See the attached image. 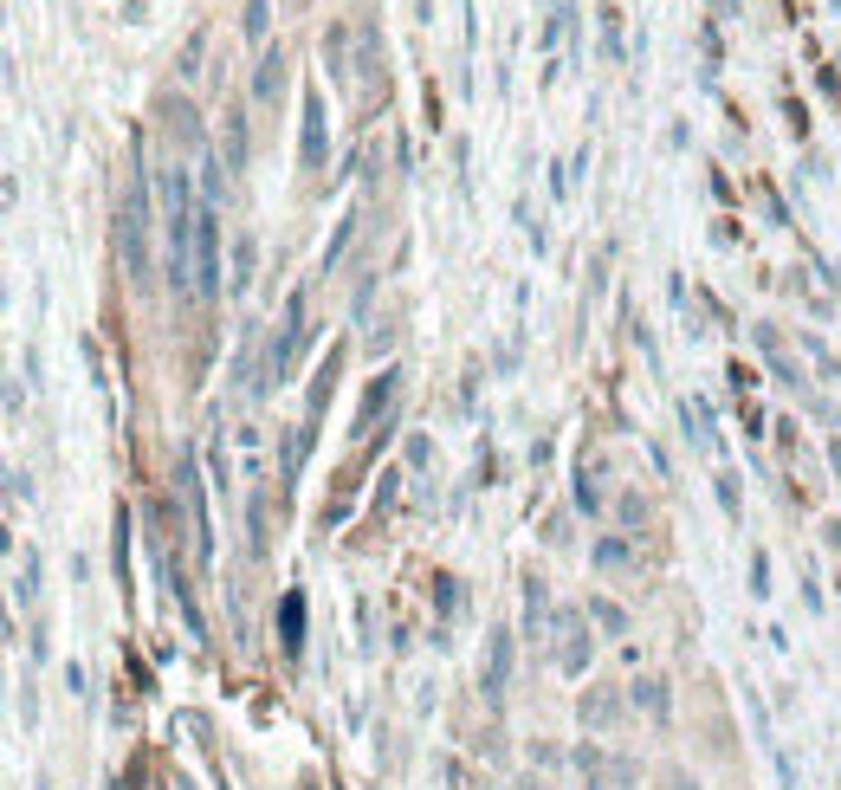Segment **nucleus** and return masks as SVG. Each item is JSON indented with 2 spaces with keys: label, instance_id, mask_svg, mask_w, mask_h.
<instances>
[{
  "label": "nucleus",
  "instance_id": "obj_21",
  "mask_svg": "<svg viewBox=\"0 0 841 790\" xmlns=\"http://www.w3.org/2000/svg\"><path fill=\"white\" fill-rule=\"evenodd\" d=\"M525 616H531V629H537V622H544V583H525Z\"/></svg>",
  "mask_w": 841,
  "mask_h": 790
},
{
  "label": "nucleus",
  "instance_id": "obj_4",
  "mask_svg": "<svg viewBox=\"0 0 841 790\" xmlns=\"http://www.w3.org/2000/svg\"><path fill=\"white\" fill-rule=\"evenodd\" d=\"M182 499H188V519H195V551L201 557H214V531H208V506H201V473H195V460H182Z\"/></svg>",
  "mask_w": 841,
  "mask_h": 790
},
{
  "label": "nucleus",
  "instance_id": "obj_11",
  "mask_svg": "<svg viewBox=\"0 0 841 790\" xmlns=\"http://www.w3.org/2000/svg\"><path fill=\"white\" fill-rule=\"evenodd\" d=\"M240 33L253 39L259 52H266V33H272V0H246V7H240Z\"/></svg>",
  "mask_w": 841,
  "mask_h": 790
},
{
  "label": "nucleus",
  "instance_id": "obj_8",
  "mask_svg": "<svg viewBox=\"0 0 841 790\" xmlns=\"http://www.w3.org/2000/svg\"><path fill=\"white\" fill-rule=\"evenodd\" d=\"M279 91H285V52L266 46V52H259V65H253V98L259 104H279Z\"/></svg>",
  "mask_w": 841,
  "mask_h": 790
},
{
  "label": "nucleus",
  "instance_id": "obj_6",
  "mask_svg": "<svg viewBox=\"0 0 841 790\" xmlns=\"http://www.w3.org/2000/svg\"><path fill=\"white\" fill-rule=\"evenodd\" d=\"M395 395H402V370H382L376 383H369L363 408H356V428H350V434H369V428H376V415H382V408L395 402Z\"/></svg>",
  "mask_w": 841,
  "mask_h": 790
},
{
  "label": "nucleus",
  "instance_id": "obj_16",
  "mask_svg": "<svg viewBox=\"0 0 841 790\" xmlns=\"http://www.w3.org/2000/svg\"><path fill=\"white\" fill-rule=\"evenodd\" d=\"M253 260H259V247L240 234V247H233V292H246V285H253Z\"/></svg>",
  "mask_w": 841,
  "mask_h": 790
},
{
  "label": "nucleus",
  "instance_id": "obj_10",
  "mask_svg": "<svg viewBox=\"0 0 841 790\" xmlns=\"http://www.w3.org/2000/svg\"><path fill=\"white\" fill-rule=\"evenodd\" d=\"M505 680H512V635H492V655H486V693H492V700H499V693H505Z\"/></svg>",
  "mask_w": 841,
  "mask_h": 790
},
{
  "label": "nucleus",
  "instance_id": "obj_23",
  "mask_svg": "<svg viewBox=\"0 0 841 790\" xmlns=\"http://www.w3.org/2000/svg\"><path fill=\"white\" fill-rule=\"evenodd\" d=\"M13 195H20V188H13V182H0V214L13 208Z\"/></svg>",
  "mask_w": 841,
  "mask_h": 790
},
{
  "label": "nucleus",
  "instance_id": "obj_18",
  "mask_svg": "<svg viewBox=\"0 0 841 790\" xmlns=\"http://www.w3.org/2000/svg\"><path fill=\"white\" fill-rule=\"evenodd\" d=\"M628 557H634V551H628V538H602V544H596V564H602V570H622Z\"/></svg>",
  "mask_w": 841,
  "mask_h": 790
},
{
  "label": "nucleus",
  "instance_id": "obj_19",
  "mask_svg": "<svg viewBox=\"0 0 841 790\" xmlns=\"http://www.w3.org/2000/svg\"><path fill=\"white\" fill-rule=\"evenodd\" d=\"M117 583H130V512H117Z\"/></svg>",
  "mask_w": 841,
  "mask_h": 790
},
{
  "label": "nucleus",
  "instance_id": "obj_25",
  "mask_svg": "<svg viewBox=\"0 0 841 790\" xmlns=\"http://www.w3.org/2000/svg\"><path fill=\"white\" fill-rule=\"evenodd\" d=\"M525 790H544V784H525Z\"/></svg>",
  "mask_w": 841,
  "mask_h": 790
},
{
  "label": "nucleus",
  "instance_id": "obj_24",
  "mask_svg": "<svg viewBox=\"0 0 841 790\" xmlns=\"http://www.w3.org/2000/svg\"><path fill=\"white\" fill-rule=\"evenodd\" d=\"M667 790H693V778H686V771H673V778H667Z\"/></svg>",
  "mask_w": 841,
  "mask_h": 790
},
{
  "label": "nucleus",
  "instance_id": "obj_15",
  "mask_svg": "<svg viewBox=\"0 0 841 790\" xmlns=\"http://www.w3.org/2000/svg\"><path fill=\"white\" fill-rule=\"evenodd\" d=\"M634 706H647V713H660V719H667V680H654V674H647V680H634Z\"/></svg>",
  "mask_w": 841,
  "mask_h": 790
},
{
  "label": "nucleus",
  "instance_id": "obj_14",
  "mask_svg": "<svg viewBox=\"0 0 841 790\" xmlns=\"http://www.w3.org/2000/svg\"><path fill=\"white\" fill-rule=\"evenodd\" d=\"M615 713H622V700H615V693H583V726H609Z\"/></svg>",
  "mask_w": 841,
  "mask_h": 790
},
{
  "label": "nucleus",
  "instance_id": "obj_12",
  "mask_svg": "<svg viewBox=\"0 0 841 790\" xmlns=\"http://www.w3.org/2000/svg\"><path fill=\"white\" fill-rule=\"evenodd\" d=\"M162 124H169L175 136H182V143H201V124H195V104H162Z\"/></svg>",
  "mask_w": 841,
  "mask_h": 790
},
{
  "label": "nucleus",
  "instance_id": "obj_20",
  "mask_svg": "<svg viewBox=\"0 0 841 790\" xmlns=\"http://www.w3.org/2000/svg\"><path fill=\"white\" fill-rule=\"evenodd\" d=\"M350 240H356V214H343L337 240H330V247H324V266H337V260H343V247H350Z\"/></svg>",
  "mask_w": 841,
  "mask_h": 790
},
{
  "label": "nucleus",
  "instance_id": "obj_3",
  "mask_svg": "<svg viewBox=\"0 0 841 790\" xmlns=\"http://www.w3.org/2000/svg\"><path fill=\"white\" fill-rule=\"evenodd\" d=\"M305 292H292L285 298V318H279V337H272V350H266V370H259V383L253 389H272L285 370H292V357H298V344H305Z\"/></svg>",
  "mask_w": 841,
  "mask_h": 790
},
{
  "label": "nucleus",
  "instance_id": "obj_17",
  "mask_svg": "<svg viewBox=\"0 0 841 790\" xmlns=\"http://www.w3.org/2000/svg\"><path fill=\"white\" fill-rule=\"evenodd\" d=\"M227 169H246V124H240V111H227Z\"/></svg>",
  "mask_w": 841,
  "mask_h": 790
},
{
  "label": "nucleus",
  "instance_id": "obj_1",
  "mask_svg": "<svg viewBox=\"0 0 841 790\" xmlns=\"http://www.w3.org/2000/svg\"><path fill=\"white\" fill-rule=\"evenodd\" d=\"M149 234H156V208H149V169L136 156L130 182H123V201H117V253H123V272L136 285H149Z\"/></svg>",
  "mask_w": 841,
  "mask_h": 790
},
{
  "label": "nucleus",
  "instance_id": "obj_2",
  "mask_svg": "<svg viewBox=\"0 0 841 790\" xmlns=\"http://www.w3.org/2000/svg\"><path fill=\"white\" fill-rule=\"evenodd\" d=\"M188 292L195 298H220V214L214 201L195 208V253H188Z\"/></svg>",
  "mask_w": 841,
  "mask_h": 790
},
{
  "label": "nucleus",
  "instance_id": "obj_9",
  "mask_svg": "<svg viewBox=\"0 0 841 790\" xmlns=\"http://www.w3.org/2000/svg\"><path fill=\"white\" fill-rule=\"evenodd\" d=\"M279 642H285V655L305 648V596L298 590H285V603H279Z\"/></svg>",
  "mask_w": 841,
  "mask_h": 790
},
{
  "label": "nucleus",
  "instance_id": "obj_5",
  "mask_svg": "<svg viewBox=\"0 0 841 790\" xmlns=\"http://www.w3.org/2000/svg\"><path fill=\"white\" fill-rule=\"evenodd\" d=\"M557 661H563V674H583L589 667V635H583V616H576V609H563L557 616Z\"/></svg>",
  "mask_w": 841,
  "mask_h": 790
},
{
  "label": "nucleus",
  "instance_id": "obj_7",
  "mask_svg": "<svg viewBox=\"0 0 841 790\" xmlns=\"http://www.w3.org/2000/svg\"><path fill=\"white\" fill-rule=\"evenodd\" d=\"M298 162L305 169H324V98L305 91V136H298Z\"/></svg>",
  "mask_w": 841,
  "mask_h": 790
},
{
  "label": "nucleus",
  "instance_id": "obj_22",
  "mask_svg": "<svg viewBox=\"0 0 841 790\" xmlns=\"http://www.w3.org/2000/svg\"><path fill=\"white\" fill-rule=\"evenodd\" d=\"M175 72H201V33L182 46V65H175Z\"/></svg>",
  "mask_w": 841,
  "mask_h": 790
},
{
  "label": "nucleus",
  "instance_id": "obj_13",
  "mask_svg": "<svg viewBox=\"0 0 841 790\" xmlns=\"http://www.w3.org/2000/svg\"><path fill=\"white\" fill-rule=\"evenodd\" d=\"M589 622H596L602 635H628V609L609 603V596H596V603H589Z\"/></svg>",
  "mask_w": 841,
  "mask_h": 790
}]
</instances>
